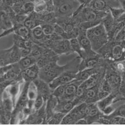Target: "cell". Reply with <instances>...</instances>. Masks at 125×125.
<instances>
[{"label": "cell", "instance_id": "obj_41", "mask_svg": "<svg viewBox=\"0 0 125 125\" xmlns=\"http://www.w3.org/2000/svg\"><path fill=\"white\" fill-rule=\"evenodd\" d=\"M46 103L43 96L40 94H38V95L37 96L34 102V111H37L39 110L42 107L43 105Z\"/></svg>", "mask_w": 125, "mask_h": 125}, {"label": "cell", "instance_id": "obj_49", "mask_svg": "<svg viewBox=\"0 0 125 125\" xmlns=\"http://www.w3.org/2000/svg\"><path fill=\"white\" fill-rule=\"evenodd\" d=\"M118 2L120 3L121 7L125 10V0H118Z\"/></svg>", "mask_w": 125, "mask_h": 125}, {"label": "cell", "instance_id": "obj_50", "mask_svg": "<svg viewBox=\"0 0 125 125\" xmlns=\"http://www.w3.org/2000/svg\"><path fill=\"white\" fill-rule=\"evenodd\" d=\"M122 40H125V36H124V38H123Z\"/></svg>", "mask_w": 125, "mask_h": 125}, {"label": "cell", "instance_id": "obj_40", "mask_svg": "<svg viewBox=\"0 0 125 125\" xmlns=\"http://www.w3.org/2000/svg\"><path fill=\"white\" fill-rule=\"evenodd\" d=\"M66 84L61 85L57 87L52 91V94L58 99L62 98L65 93V90Z\"/></svg>", "mask_w": 125, "mask_h": 125}, {"label": "cell", "instance_id": "obj_27", "mask_svg": "<svg viewBox=\"0 0 125 125\" xmlns=\"http://www.w3.org/2000/svg\"><path fill=\"white\" fill-rule=\"evenodd\" d=\"M13 44L20 49H32L34 44V42L30 39H24L14 34L13 36Z\"/></svg>", "mask_w": 125, "mask_h": 125}, {"label": "cell", "instance_id": "obj_45", "mask_svg": "<svg viewBox=\"0 0 125 125\" xmlns=\"http://www.w3.org/2000/svg\"><path fill=\"white\" fill-rule=\"evenodd\" d=\"M125 35V24L124 25V27H123V28L122 29L121 31L119 32V33H118L117 35V36H116V38H115V39L114 40L116 41L122 40Z\"/></svg>", "mask_w": 125, "mask_h": 125}, {"label": "cell", "instance_id": "obj_31", "mask_svg": "<svg viewBox=\"0 0 125 125\" xmlns=\"http://www.w3.org/2000/svg\"><path fill=\"white\" fill-rule=\"evenodd\" d=\"M17 63H18L21 70L22 71L25 69L36 64L37 60L35 57L29 55L27 56L21 58V60L17 62Z\"/></svg>", "mask_w": 125, "mask_h": 125}, {"label": "cell", "instance_id": "obj_24", "mask_svg": "<svg viewBox=\"0 0 125 125\" xmlns=\"http://www.w3.org/2000/svg\"><path fill=\"white\" fill-rule=\"evenodd\" d=\"M12 27L13 23L9 14L5 11L0 10V35Z\"/></svg>", "mask_w": 125, "mask_h": 125}, {"label": "cell", "instance_id": "obj_23", "mask_svg": "<svg viewBox=\"0 0 125 125\" xmlns=\"http://www.w3.org/2000/svg\"><path fill=\"white\" fill-rule=\"evenodd\" d=\"M105 67H96L85 68L84 70L79 71L76 73L75 79L81 82H83L89 78L91 75L99 72Z\"/></svg>", "mask_w": 125, "mask_h": 125}, {"label": "cell", "instance_id": "obj_18", "mask_svg": "<svg viewBox=\"0 0 125 125\" xmlns=\"http://www.w3.org/2000/svg\"><path fill=\"white\" fill-rule=\"evenodd\" d=\"M33 82L36 85L38 94H40L43 98L45 102H46L49 97L52 94V90L49 87V83L42 80L39 77Z\"/></svg>", "mask_w": 125, "mask_h": 125}, {"label": "cell", "instance_id": "obj_37", "mask_svg": "<svg viewBox=\"0 0 125 125\" xmlns=\"http://www.w3.org/2000/svg\"><path fill=\"white\" fill-rule=\"evenodd\" d=\"M109 11L115 20H117L122 15L125 13V10L121 7H110Z\"/></svg>", "mask_w": 125, "mask_h": 125}, {"label": "cell", "instance_id": "obj_33", "mask_svg": "<svg viewBox=\"0 0 125 125\" xmlns=\"http://www.w3.org/2000/svg\"><path fill=\"white\" fill-rule=\"evenodd\" d=\"M71 47L73 50V52L76 53L79 56L83 59L84 57V53L79 44V42L77 38H73L69 40Z\"/></svg>", "mask_w": 125, "mask_h": 125}, {"label": "cell", "instance_id": "obj_10", "mask_svg": "<svg viewBox=\"0 0 125 125\" xmlns=\"http://www.w3.org/2000/svg\"><path fill=\"white\" fill-rule=\"evenodd\" d=\"M76 38L78 40L79 44L84 53V57L83 59L87 57L94 56L98 54V53L94 51L92 49L91 43L87 35V31L79 28V34Z\"/></svg>", "mask_w": 125, "mask_h": 125}, {"label": "cell", "instance_id": "obj_46", "mask_svg": "<svg viewBox=\"0 0 125 125\" xmlns=\"http://www.w3.org/2000/svg\"><path fill=\"white\" fill-rule=\"evenodd\" d=\"M4 89L0 88V113L3 110V95Z\"/></svg>", "mask_w": 125, "mask_h": 125}, {"label": "cell", "instance_id": "obj_3", "mask_svg": "<svg viewBox=\"0 0 125 125\" xmlns=\"http://www.w3.org/2000/svg\"><path fill=\"white\" fill-rule=\"evenodd\" d=\"M56 18L70 17L81 5L78 0H51Z\"/></svg>", "mask_w": 125, "mask_h": 125}, {"label": "cell", "instance_id": "obj_9", "mask_svg": "<svg viewBox=\"0 0 125 125\" xmlns=\"http://www.w3.org/2000/svg\"><path fill=\"white\" fill-rule=\"evenodd\" d=\"M79 71V67L69 68L49 83V87L53 90L58 86L67 84L75 79L76 73Z\"/></svg>", "mask_w": 125, "mask_h": 125}, {"label": "cell", "instance_id": "obj_43", "mask_svg": "<svg viewBox=\"0 0 125 125\" xmlns=\"http://www.w3.org/2000/svg\"><path fill=\"white\" fill-rule=\"evenodd\" d=\"M94 124H102V125H112V123L110 121L107 119V118L103 117H101L99 118Z\"/></svg>", "mask_w": 125, "mask_h": 125}, {"label": "cell", "instance_id": "obj_14", "mask_svg": "<svg viewBox=\"0 0 125 125\" xmlns=\"http://www.w3.org/2000/svg\"><path fill=\"white\" fill-rule=\"evenodd\" d=\"M103 116V114L98 108L96 103L87 104L85 118L87 121L88 124H94L99 118Z\"/></svg>", "mask_w": 125, "mask_h": 125}, {"label": "cell", "instance_id": "obj_11", "mask_svg": "<svg viewBox=\"0 0 125 125\" xmlns=\"http://www.w3.org/2000/svg\"><path fill=\"white\" fill-rule=\"evenodd\" d=\"M25 83V81L22 79V80L11 84L4 90V93L11 99L14 107L16 106L17 100L22 91Z\"/></svg>", "mask_w": 125, "mask_h": 125}, {"label": "cell", "instance_id": "obj_8", "mask_svg": "<svg viewBox=\"0 0 125 125\" xmlns=\"http://www.w3.org/2000/svg\"><path fill=\"white\" fill-rule=\"evenodd\" d=\"M104 78L110 85L112 93L117 94L121 82V74L115 70L112 63L107 64Z\"/></svg>", "mask_w": 125, "mask_h": 125}, {"label": "cell", "instance_id": "obj_39", "mask_svg": "<svg viewBox=\"0 0 125 125\" xmlns=\"http://www.w3.org/2000/svg\"><path fill=\"white\" fill-rule=\"evenodd\" d=\"M101 21H86V22H83L79 24L78 27L82 29L87 31L88 29L91 28L98 25L99 24H100Z\"/></svg>", "mask_w": 125, "mask_h": 125}, {"label": "cell", "instance_id": "obj_47", "mask_svg": "<svg viewBox=\"0 0 125 125\" xmlns=\"http://www.w3.org/2000/svg\"><path fill=\"white\" fill-rule=\"evenodd\" d=\"M12 64H10V65L5 67H0V76H2L3 74H5V73L10 68V67L12 66Z\"/></svg>", "mask_w": 125, "mask_h": 125}, {"label": "cell", "instance_id": "obj_26", "mask_svg": "<svg viewBox=\"0 0 125 125\" xmlns=\"http://www.w3.org/2000/svg\"><path fill=\"white\" fill-rule=\"evenodd\" d=\"M13 33L24 39L31 38V30L29 29L23 24L16 23L12 27Z\"/></svg>", "mask_w": 125, "mask_h": 125}, {"label": "cell", "instance_id": "obj_52", "mask_svg": "<svg viewBox=\"0 0 125 125\" xmlns=\"http://www.w3.org/2000/svg\"><path fill=\"white\" fill-rule=\"evenodd\" d=\"M124 63H125V61H124Z\"/></svg>", "mask_w": 125, "mask_h": 125}, {"label": "cell", "instance_id": "obj_22", "mask_svg": "<svg viewBox=\"0 0 125 125\" xmlns=\"http://www.w3.org/2000/svg\"><path fill=\"white\" fill-rule=\"evenodd\" d=\"M39 67L37 64L22 71V78L25 82H31L39 77Z\"/></svg>", "mask_w": 125, "mask_h": 125}, {"label": "cell", "instance_id": "obj_1", "mask_svg": "<svg viewBox=\"0 0 125 125\" xmlns=\"http://www.w3.org/2000/svg\"><path fill=\"white\" fill-rule=\"evenodd\" d=\"M81 60V58L77 56L63 66L59 65L58 61L51 62L39 68V78L49 83L65 70L74 67H79Z\"/></svg>", "mask_w": 125, "mask_h": 125}, {"label": "cell", "instance_id": "obj_51", "mask_svg": "<svg viewBox=\"0 0 125 125\" xmlns=\"http://www.w3.org/2000/svg\"><path fill=\"white\" fill-rule=\"evenodd\" d=\"M28 1H32V2H33L34 0H28Z\"/></svg>", "mask_w": 125, "mask_h": 125}, {"label": "cell", "instance_id": "obj_6", "mask_svg": "<svg viewBox=\"0 0 125 125\" xmlns=\"http://www.w3.org/2000/svg\"><path fill=\"white\" fill-rule=\"evenodd\" d=\"M44 46L47 47L58 55H69L74 53L71 47L70 41L66 39L57 40H47L44 44Z\"/></svg>", "mask_w": 125, "mask_h": 125}, {"label": "cell", "instance_id": "obj_16", "mask_svg": "<svg viewBox=\"0 0 125 125\" xmlns=\"http://www.w3.org/2000/svg\"><path fill=\"white\" fill-rule=\"evenodd\" d=\"M80 103H82L76 98H75L73 100H58L57 105L55 109V112H59L66 115L69 113L75 106Z\"/></svg>", "mask_w": 125, "mask_h": 125}, {"label": "cell", "instance_id": "obj_29", "mask_svg": "<svg viewBox=\"0 0 125 125\" xmlns=\"http://www.w3.org/2000/svg\"><path fill=\"white\" fill-rule=\"evenodd\" d=\"M12 64L14 63L11 55V47L0 51V67L7 66Z\"/></svg>", "mask_w": 125, "mask_h": 125}, {"label": "cell", "instance_id": "obj_48", "mask_svg": "<svg viewBox=\"0 0 125 125\" xmlns=\"http://www.w3.org/2000/svg\"><path fill=\"white\" fill-rule=\"evenodd\" d=\"M76 125H86L88 124L87 121L85 118H81V119L79 120L76 123Z\"/></svg>", "mask_w": 125, "mask_h": 125}, {"label": "cell", "instance_id": "obj_32", "mask_svg": "<svg viewBox=\"0 0 125 125\" xmlns=\"http://www.w3.org/2000/svg\"><path fill=\"white\" fill-rule=\"evenodd\" d=\"M121 74V82L118 94L113 101V104L120 101L125 100V72L124 71Z\"/></svg>", "mask_w": 125, "mask_h": 125}, {"label": "cell", "instance_id": "obj_53", "mask_svg": "<svg viewBox=\"0 0 125 125\" xmlns=\"http://www.w3.org/2000/svg\"><path fill=\"white\" fill-rule=\"evenodd\" d=\"M46 1H49V0H46Z\"/></svg>", "mask_w": 125, "mask_h": 125}, {"label": "cell", "instance_id": "obj_17", "mask_svg": "<svg viewBox=\"0 0 125 125\" xmlns=\"http://www.w3.org/2000/svg\"><path fill=\"white\" fill-rule=\"evenodd\" d=\"M82 82L77 81L74 79L71 82L69 83L66 85L65 93L63 96L60 98L58 100H73L76 96L77 88L79 85Z\"/></svg>", "mask_w": 125, "mask_h": 125}, {"label": "cell", "instance_id": "obj_4", "mask_svg": "<svg viewBox=\"0 0 125 125\" xmlns=\"http://www.w3.org/2000/svg\"><path fill=\"white\" fill-rule=\"evenodd\" d=\"M87 35L91 43L92 50L96 52L109 41L107 32L101 23L88 29Z\"/></svg>", "mask_w": 125, "mask_h": 125}, {"label": "cell", "instance_id": "obj_5", "mask_svg": "<svg viewBox=\"0 0 125 125\" xmlns=\"http://www.w3.org/2000/svg\"><path fill=\"white\" fill-rule=\"evenodd\" d=\"M107 13L108 12L98 11L89 6L81 4L73 17L79 25V24L86 21H101Z\"/></svg>", "mask_w": 125, "mask_h": 125}, {"label": "cell", "instance_id": "obj_34", "mask_svg": "<svg viewBox=\"0 0 125 125\" xmlns=\"http://www.w3.org/2000/svg\"><path fill=\"white\" fill-rule=\"evenodd\" d=\"M38 95V91L36 85L33 82H30L27 89V97L29 101H34Z\"/></svg>", "mask_w": 125, "mask_h": 125}, {"label": "cell", "instance_id": "obj_36", "mask_svg": "<svg viewBox=\"0 0 125 125\" xmlns=\"http://www.w3.org/2000/svg\"><path fill=\"white\" fill-rule=\"evenodd\" d=\"M117 116L125 117V104H122L117 107V108L115 109V110H114V111L111 114V115H110L109 116H105L103 115V117L108 118Z\"/></svg>", "mask_w": 125, "mask_h": 125}, {"label": "cell", "instance_id": "obj_13", "mask_svg": "<svg viewBox=\"0 0 125 125\" xmlns=\"http://www.w3.org/2000/svg\"><path fill=\"white\" fill-rule=\"evenodd\" d=\"M2 78L7 81L11 83L16 82L23 79L22 76V70L17 63L12 64L11 67L2 76H0Z\"/></svg>", "mask_w": 125, "mask_h": 125}, {"label": "cell", "instance_id": "obj_38", "mask_svg": "<svg viewBox=\"0 0 125 125\" xmlns=\"http://www.w3.org/2000/svg\"><path fill=\"white\" fill-rule=\"evenodd\" d=\"M54 24L43 23L40 25L43 31L44 34L46 36H49L54 33Z\"/></svg>", "mask_w": 125, "mask_h": 125}, {"label": "cell", "instance_id": "obj_30", "mask_svg": "<svg viewBox=\"0 0 125 125\" xmlns=\"http://www.w3.org/2000/svg\"><path fill=\"white\" fill-rule=\"evenodd\" d=\"M117 94L111 92L110 94L105 97V98L98 101L96 103L100 110L101 111H102L103 109H105L106 107L113 104V101L115 100L116 96H117Z\"/></svg>", "mask_w": 125, "mask_h": 125}, {"label": "cell", "instance_id": "obj_7", "mask_svg": "<svg viewBox=\"0 0 125 125\" xmlns=\"http://www.w3.org/2000/svg\"><path fill=\"white\" fill-rule=\"evenodd\" d=\"M87 103L83 102L75 106L69 113L64 116L60 124L73 125L76 124L80 119L85 118Z\"/></svg>", "mask_w": 125, "mask_h": 125}, {"label": "cell", "instance_id": "obj_28", "mask_svg": "<svg viewBox=\"0 0 125 125\" xmlns=\"http://www.w3.org/2000/svg\"><path fill=\"white\" fill-rule=\"evenodd\" d=\"M99 84L87 89L84 97V102L87 104H90V103H96L99 101Z\"/></svg>", "mask_w": 125, "mask_h": 125}, {"label": "cell", "instance_id": "obj_44", "mask_svg": "<svg viewBox=\"0 0 125 125\" xmlns=\"http://www.w3.org/2000/svg\"><path fill=\"white\" fill-rule=\"evenodd\" d=\"M115 109H114V107L112 106V105H110V106L106 107L105 109H103V110L102 111V113L103 114V115L105 116H109L113 113L115 110Z\"/></svg>", "mask_w": 125, "mask_h": 125}, {"label": "cell", "instance_id": "obj_15", "mask_svg": "<svg viewBox=\"0 0 125 125\" xmlns=\"http://www.w3.org/2000/svg\"><path fill=\"white\" fill-rule=\"evenodd\" d=\"M101 23L103 25L106 30L107 35H108L109 40H114L115 37V31L117 21L113 19L110 11L101 19Z\"/></svg>", "mask_w": 125, "mask_h": 125}, {"label": "cell", "instance_id": "obj_42", "mask_svg": "<svg viewBox=\"0 0 125 125\" xmlns=\"http://www.w3.org/2000/svg\"><path fill=\"white\" fill-rule=\"evenodd\" d=\"M106 118L110 121L112 123V125H125V117H123L121 116H113V117H108Z\"/></svg>", "mask_w": 125, "mask_h": 125}, {"label": "cell", "instance_id": "obj_25", "mask_svg": "<svg viewBox=\"0 0 125 125\" xmlns=\"http://www.w3.org/2000/svg\"><path fill=\"white\" fill-rule=\"evenodd\" d=\"M58 102V99L51 94L46 102V121H47L55 113V109Z\"/></svg>", "mask_w": 125, "mask_h": 125}, {"label": "cell", "instance_id": "obj_2", "mask_svg": "<svg viewBox=\"0 0 125 125\" xmlns=\"http://www.w3.org/2000/svg\"><path fill=\"white\" fill-rule=\"evenodd\" d=\"M98 52L108 63L125 60V40H109Z\"/></svg>", "mask_w": 125, "mask_h": 125}, {"label": "cell", "instance_id": "obj_21", "mask_svg": "<svg viewBox=\"0 0 125 125\" xmlns=\"http://www.w3.org/2000/svg\"><path fill=\"white\" fill-rule=\"evenodd\" d=\"M56 23L59 25L65 32L72 31L75 27L78 26L73 17H58L56 18Z\"/></svg>", "mask_w": 125, "mask_h": 125}, {"label": "cell", "instance_id": "obj_20", "mask_svg": "<svg viewBox=\"0 0 125 125\" xmlns=\"http://www.w3.org/2000/svg\"><path fill=\"white\" fill-rule=\"evenodd\" d=\"M105 71H106V67L103 68L99 72L94 73L88 79L83 82V83L85 85L86 88L87 89H89V88L93 87L94 86L99 85L101 82V81L104 79Z\"/></svg>", "mask_w": 125, "mask_h": 125}, {"label": "cell", "instance_id": "obj_12", "mask_svg": "<svg viewBox=\"0 0 125 125\" xmlns=\"http://www.w3.org/2000/svg\"><path fill=\"white\" fill-rule=\"evenodd\" d=\"M88 6L101 12H109L110 7H121L116 0H91Z\"/></svg>", "mask_w": 125, "mask_h": 125}, {"label": "cell", "instance_id": "obj_35", "mask_svg": "<svg viewBox=\"0 0 125 125\" xmlns=\"http://www.w3.org/2000/svg\"><path fill=\"white\" fill-rule=\"evenodd\" d=\"M65 115V114L59 112H55L54 113L52 116L50 117L48 121L47 124L49 125H58L60 124L62 121L63 118L64 116Z\"/></svg>", "mask_w": 125, "mask_h": 125}, {"label": "cell", "instance_id": "obj_19", "mask_svg": "<svg viewBox=\"0 0 125 125\" xmlns=\"http://www.w3.org/2000/svg\"><path fill=\"white\" fill-rule=\"evenodd\" d=\"M36 64L40 68L51 62L58 61L59 60V55L56 54L51 50H50L47 53L36 57Z\"/></svg>", "mask_w": 125, "mask_h": 125}]
</instances>
